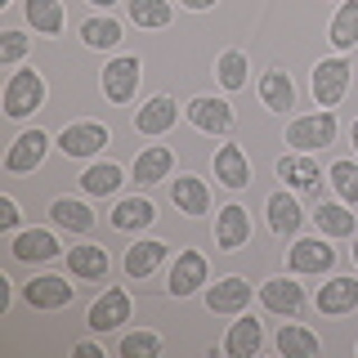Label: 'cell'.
Returning <instances> with one entry per match:
<instances>
[{
	"label": "cell",
	"mask_w": 358,
	"mask_h": 358,
	"mask_svg": "<svg viewBox=\"0 0 358 358\" xmlns=\"http://www.w3.org/2000/svg\"><path fill=\"white\" fill-rule=\"evenodd\" d=\"M41 103H45V81H41L36 67L9 76V85H5V112L9 117L18 121V117H27V112H36Z\"/></svg>",
	"instance_id": "6da1fadb"
},
{
	"label": "cell",
	"mask_w": 358,
	"mask_h": 358,
	"mask_svg": "<svg viewBox=\"0 0 358 358\" xmlns=\"http://www.w3.org/2000/svg\"><path fill=\"white\" fill-rule=\"evenodd\" d=\"M336 139V117L331 108L327 112H313V117H300L287 126V143L296 152H313V148H327V143Z\"/></svg>",
	"instance_id": "7a4b0ae2"
},
{
	"label": "cell",
	"mask_w": 358,
	"mask_h": 358,
	"mask_svg": "<svg viewBox=\"0 0 358 358\" xmlns=\"http://www.w3.org/2000/svg\"><path fill=\"white\" fill-rule=\"evenodd\" d=\"M345 90H350V63L345 59H322L313 67V99H318V108H336L345 99Z\"/></svg>",
	"instance_id": "3957f363"
},
{
	"label": "cell",
	"mask_w": 358,
	"mask_h": 358,
	"mask_svg": "<svg viewBox=\"0 0 358 358\" xmlns=\"http://www.w3.org/2000/svg\"><path fill=\"white\" fill-rule=\"evenodd\" d=\"M134 85H139V59L121 54V59H112L103 67V94H108V103H130Z\"/></svg>",
	"instance_id": "277c9868"
},
{
	"label": "cell",
	"mask_w": 358,
	"mask_h": 358,
	"mask_svg": "<svg viewBox=\"0 0 358 358\" xmlns=\"http://www.w3.org/2000/svg\"><path fill=\"white\" fill-rule=\"evenodd\" d=\"M103 143H112V134H108V126H99V121H76V126H67L59 134V148L67 157H94Z\"/></svg>",
	"instance_id": "5b68a950"
},
{
	"label": "cell",
	"mask_w": 358,
	"mask_h": 358,
	"mask_svg": "<svg viewBox=\"0 0 358 358\" xmlns=\"http://www.w3.org/2000/svg\"><path fill=\"white\" fill-rule=\"evenodd\" d=\"M130 318V296L121 287H108L103 296L90 305V331H117Z\"/></svg>",
	"instance_id": "8992f818"
},
{
	"label": "cell",
	"mask_w": 358,
	"mask_h": 358,
	"mask_svg": "<svg viewBox=\"0 0 358 358\" xmlns=\"http://www.w3.org/2000/svg\"><path fill=\"white\" fill-rule=\"evenodd\" d=\"M246 242H251V215H246L238 201H229L215 215V246L220 251H238Z\"/></svg>",
	"instance_id": "52a82bcc"
},
{
	"label": "cell",
	"mask_w": 358,
	"mask_h": 358,
	"mask_svg": "<svg viewBox=\"0 0 358 358\" xmlns=\"http://www.w3.org/2000/svg\"><path fill=\"white\" fill-rule=\"evenodd\" d=\"M188 121H193L197 130H206V134H224L233 126V108L224 103V99H210V94H197V99H188Z\"/></svg>",
	"instance_id": "ba28073f"
},
{
	"label": "cell",
	"mask_w": 358,
	"mask_h": 358,
	"mask_svg": "<svg viewBox=\"0 0 358 358\" xmlns=\"http://www.w3.org/2000/svg\"><path fill=\"white\" fill-rule=\"evenodd\" d=\"M251 305V282L238 273H229V278H220L215 287H206V309L210 313H238Z\"/></svg>",
	"instance_id": "9c48e42d"
},
{
	"label": "cell",
	"mask_w": 358,
	"mask_h": 358,
	"mask_svg": "<svg viewBox=\"0 0 358 358\" xmlns=\"http://www.w3.org/2000/svg\"><path fill=\"white\" fill-rule=\"evenodd\" d=\"M45 152H50V139H45L41 130H27V134H18L14 148L5 152V171L27 175V171H36V166L45 162Z\"/></svg>",
	"instance_id": "30bf717a"
},
{
	"label": "cell",
	"mask_w": 358,
	"mask_h": 358,
	"mask_svg": "<svg viewBox=\"0 0 358 358\" xmlns=\"http://www.w3.org/2000/svg\"><path fill=\"white\" fill-rule=\"evenodd\" d=\"M287 264L296 268V273H327V268L336 264V251L322 238H300L287 251Z\"/></svg>",
	"instance_id": "8fae6325"
},
{
	"label": "cell",
	"mask_w": 358,
	"mask_h": 358,
	"mask_svg": "<svg viewBox=\"0 0 358 358\" xmlns=\"http://www.w3.org/2000/svg\"><path fill=\"white\" fill-rule=\"evenodd\" d=\"M206 287V255L201 251H179V260L171 268V296H193V291Z\"/></svg>",
	"instance_id": "7c38bea8"
},
{
	"label": "cell",
	"mask_w": 358,
	"mask_h": 358,
	"mask_svg": "<svg viewBox=\"0 0 358 358\" xmlns=\"http://www.w3.org/2000/svg\"><path fill=\"white\" fill-rule=\"evenodd\" d=\"M278 179H287L296 193H318L322 188V171L313 157H300V152H287L278 157Z\"/></svg>",
	"instance_id": "4fadbf2b"
},
{
	"label": "cell",
	"mask_w": 358,
	"mask_h": 358,
	"mask_svg": "<svg viewBox=\"0 0 358 358\" xmlns=\"http://www.w3.org/2000/svg\"><path fill=\"white\" fill-rule=\"evenodd\" d=\"M22 296H27L31 309H63V305H72L76 287L63 282V278H54V273H45V278H31Z\"/></svg>",
	"instance_id": "5bb4252c"
},
{
	"label": "cell",
	"mask_w": 358,
	"mask_h": 358,
	"mask_svg": "<svg viewBox=\"0 0 358 358\" xmlns=\"http://www.w3.org/2000/svg\"><path fill=\"white\" fill-rule=\"evenodd\" d=\"M179 121V103L171 94H157V99H148L139 112H134V130L139 134H166Z\"/></svg>",
	"instance_id": "9a60e30c"
},
{
	"label": "cell",
	"mask_w": 358,
	"mask_h": 358,
	"mask_svg": "<svg viewBox=\"0 0 358 358\" xmlns=\"http://www.w3.org/2000/svg\"><path fill=\"white\" fill-rule=\"evenodd\" d=\"M260 300H264V309L282 313V318H296L300 305H305V291L291 282V278H268V282L260 287Z\"/></svg>",
	"instance_id": "2e32d148"
},
{
	"label": "cell",
	"mask_w": 358,
	"mask_h": 358,
	"mask_svg": "<svg viewBox=\"0 0 358 358\" xmlns=\"http://www.w3.org/2000/svg\"><path fill=\"white\" fill-rule=\"evenodd\" d=\"M215 179L224 188H233V193L251 184V162H246V152L238 148V143H224V148L215 152Z\"/></svg>",
	"instance_id": "e0dca14e"
},
{
	"label": "cell",
	"mask_w": 358,
	"mask_h": 358,
	"mask_svg": "<svg viewBox=\"0 0 358 358\" xmlns=\"http://www.w3.org/2000/svg\"><path fill=\"white\" fill-rule=\"evenodd\" d=\"M260 345H264V331H260L255 318H238L229 327V336H224V354H229V358H255Z\"/></svg>",
	"instance_id": "ac0fdd59"
},
{
	"label": "cell",
	"mask_w": 358,
	"mask_h": 358,
	"mask_svg": "<svg viewBox=\"0 0 358 358\" xmlns=\"http://www.w3.org/2000/svg\"><path fill=\"white\" fill-rule=\"evenodd\" d=\"M67 268H72V278L99 282V278H108V251H103V246H94V242L72 246V251H67Z\"/></svg>",
	"instance_id": "d6986e66"
},
{
	"label": "cell",
	"mask_w": 358,
	"mask_h": 358,
	"mask_svg": "<svg viewBox=\"0 0 358 358\" xmlns=\"http://www.w3.org/2000/svg\"><path fill=\"white\" fill-rule=\"evenodd\" d=\"M171 197H175L179 215H206L210 210V193H206V184H201L197 175H179L171 184Z\"/></svg>",
	"instance_id": "ffe728a7"
},
{
	"label": "cell",
	"mask_w": 358,
	"mask_h": 358,
	"mask_svg": "<svg viewBox=\"0 0 358 358\" xmlns=\"http://www.w3.org/2000/svg\"><path fill=\"white\" fill-rule=\"evenodd\" d=\"M318 309L322 313H350V309H358V278H331L327 287H318Z\"/></svg>",
	"instance_id": "44dd1931"
},
{
	"label": "cell",
	"mask_w": 358,
	"mask_h": 358,
	"mask_svg": "<svg viewBox=\"0 0 358 358\" xmlns=\"http://www.w3.org/2000/svg\"><path fill=\"white\" fill-rule=\"evenodd\" d=\"M54 255H59V238L45 233V229H27V233H18V238H14V260H22V264L54 260Z\"/></svg>",
	"instance_id": "7402d4cb"
},
{
	"label": "cell",
	"mask_w": 358,
	"mask_h": 358,
	"mask_svg": "<svg viewBox=\"0 0 358 358\" xmlns=\"http://www.w3.org/2000/svg\"><path fill=\"white\" fill-rule=\"evenodd\" d=\"M171 166H175V157L171 148H143L139 152V162H134V184H162V179H171Z\"/></svg>",
	"instance_id": "603a6c76"
},
{
	"label": "cell",
	"mask_w": 358,
	"mask_h": 358,
	"mask_svg": "<svg viewBox=\"0 0 358 358\" xmlns=\"http://www.w3.org/2000/svg\"><path fill=\"white\" fill-rule=\"evenodd\" d=\"M260 99H264V108L268 112H287V108H296V85H291V76L287 72H264V81H260Z\"/></svg>",
	"instance_id": "cb8c5ba5"
},
{
	"label": "cell",
	"mask_w": 358,
	"mask_h": 358,
	"mask_svg": "<svg viewBox=\"0 0 358 358\" xmlns=\"http://www.w3.org/2000/svg\"><path fill=\"white\" fill-rule=\"evenodd\" d=\"M268 229H273L278 238H287V233H296V229H300V201L291 197L287 188L268 197Z\"/></svg>",
	"instance_id": "d4e9b609"
},
{
	"label": "cell",
	"mask_w": 358,
	"mask_h": 358,
	"mask_svg": "<svg viewBox=\"0 0 358 358\" xmlns=\"http://www.w3.org/2000/svg\"><path fill=\"white\" fill-rule=\"evenodd\" d=\"M152 220H157V206H152L148 197H126V201H117V210H112V224H117V229H126V233L148 229Z\"/></svg>",
	"instance_id": "484cf974"
},
{
	"label": "cell",
	"mask_w": 358,
	"mask_h": 358,
	"mask_svg": "<svg viewBox=\"0 0 358 358\" xmlns=\"http://www.w3.org/2000/svg\"><path fill=\"white\" fill-rule=\"evenodd\" d=\"M278 354H287V358H313L322 350L318 345V336L305 331V327H296V322H282V331H278Z\"/></svg>",
	"instance_id": "4316f807"
},
{
	"label": "cell",
	"mask_w": 358,
	"mask_h": 358,
	"mask_svg": "<svg viewBox=\"0 0 358 358\" xmlns=\"http://www.w3.org/2000/svg\"><path fill=\"white\" fill-rule=\"evenodd\" d=\"M50 220L59 224V229H72V233H90L94 229V215H90L85 201H72V197H59L50 206Z\"/></svg>",
	"instance_id": "83f0119b"
},
{
	"label": "cell",
	"mask_w": 358,
	"mask_h": 358,
	"mask_svg": "<svg viewBox=\"0 0 358 358\" xmlns=\"http://www.w3.org/2000/svg\"><path fill=\"white\" fill-rule=\"evenodd\" d=\"M27 22L41 36H59L63 31V0H27Z\"/></svg>",
	"instance_id": "f1b7e54d"
},
{
	"label": "cell",
	"mask_w": 358,
	"mask_h": 358,
	"mask_svg": "<svg viewBox=\"0 0 358 358\" xmlns=\"http://www.w3.org/2000/svg\"><path fill=\"white\" fill-rule=\"evenodd\" d=\"M331 45L336 50H354L358 45V0H345L331 18Z\"/></svg>",
	"instance_id": "f546056e"
},
{
	"label": "cell",
	"mask_w": 358,
	"mask_h": 358,
	"mask_svg": "<svg viewBox=\"0 0 358 358\" xmlns=\"http://www.w3.org/2000/svg\"><path fill=\"white\" fill-rule=\"evenodd\" d=\"M162 260H166V246L162 242H134L130 251H126V273L130 278H148Z\"/></svg>",
	"instance_id": "4dcf8cb0"
},
{
	"label": "cell",
	"mask_w": 358,
	"mask_h": 358,
	"mask_svg": "<svg viewBox=\"0 0 358 358\" xmlns=\"http://www.w3.org/2000/svg\"><path fill=\"white\" fill-rule=\"evenodd\" d=\"M313 220H318V229L327 233V238H350L354 233V215L345 210V201H322V206L313 210Z\"/></svg>",
	"instance_id": "1f68e13d"
},
{
	"label": "cell",
	"mask_w": 358,
	"mask_h": 358,
	"mask_svg": "<svg viewBox=\"0 0 358 358\" xmlns=\"http://www.w3.org/2000/svg\"><path fill=\"white\" fill-rule=\"evenodd\" d=\"M81 188L90 197H108V193H117L121 188V171L112 162H99V166H90V171L81 175Z\"/></svg>",
	"instance_id": "d6a6232c"
},
{
	"label": "cell",
	"mask_w": 358,
	"mask_h": 358,
	"mask_svg": "<svg viewBox=\"0 0 358 358\" xmlns=\"http://www.w3.org/2000/svg\"><path fill=\"white\" fill-rule=\"evenodd\" d=\"M130 18L139 27H171L175 9H171V0H130Z\"/></svg>",
	"instance_id": "836d02e7"
},
{
	"label": "cell",
	"mask_w": 358,
	"mask_h": 358,
	"mask_svg": "<svg viewBox=\"0 0 358 358\" xmlns=\"http://www.w3.org/2000/svg\"><path fill=\"white\" fill-rule=\"evenodd\" d=\"M81 41L90 45V50H112V45L121 41V27L112 18H85L81 22Z\"/></svg>",
	"instance_id": "e575fe53"
},
{
	"label": "cell",
	"mask_w": 358,
	"mask_h": 358,
	"mask_svg": "<svg viewBox=\"0 0 358 358\" xmlns=\"http://www.w3.org/2000/svg\"><path fill=\"white\" fill-rule=\"evenodd\" d=\"M215 76H220V85H224V90H242V85H246V54H242V50L220 54Z\"/></svg>",
	"instance_id": "d590c367"
},
{
	"label": "cell",
	"mask_w": 358,
	"mask_h": 358,
	"mask_svg": "<svg viewBox=\"0 0 358 358\" xmlns=\"http://www.w3.org/2000/svg\"><path fill=\"white\" fill-rule=\"evenodd\" d=\"M162 354V336L157 331H130L121 341V358H157Z\"/></svg>",
	"instance_id": "8d00e7d4"
},
{
	"label": "cell",
	"mask_w": 358,
	"mask_h": 358,
	"mask_svg": "<svg viewBox=\"0 0 358 358\" xmlns=\"http://www.w3.org/2000/svg\"><path fill=\"white\" fill-rule=\"evenodd\" d=\"M331 188L341 201H358V166L354 162H336L331 166Z\"/></svg>",
	"instance_id": "74e56055"
},
{
	"label": "cell",
	"mask_w": 358,
	"mask_h": 358,
	"mask_svg": "<svg viewBox=\"0 0 358 358\" xmlns=\"http://www.w3.org/2000/svg\"><path fill=\"white\" fill-rule=\"evenodd\" d=\"M22 54H27V36H22V31H5V36H0V63H18Z\"/></svg>",
	"instance_id": "f35d334b"
},
{
	"label": "cell",
	"mask_w": 358,
	"mask_h": 358,
	"mask_svg": "<svg viewBox=\"0 0 358 358\" xmlns=\"http://www.w3.org/2000/svg\"><path fill=\"white\" fill-rule=\"evenodd\" d=\"M14 224H18V201L0 197V229H14Z\"/></svg>",
	"instance_id": "ab89813d"
},
{
	"label": "cell",
	"mask_w": 358,
	"mask_h": 358,
	"mask_svg": "<svg viewBox=\"0 0 358 358\" xmlns=\"http://www.w3.org/2000/svg\"><path fill=\"white\" fill-rule=\"evenodd\" d=\"M72 354H76V358H103V350H99L94 341H81V345H72Z\"/></svg>",
	"instance_id": "60d3db41"
},
{
	"label": "cell",
	"mask_w": 358,
	"mask_h": 358,
	"mask_svg": "<svg viewBox=\"0 0 358 358\" xmlns=\"http://www.w3.org/2000/svg\"><path fill=\"white\" fill-rule=\"evenodd\" d=\"M184 9H210V5H220V0H179Z\"/></svg>",
	"instance_id": "b9f144b4"
},
{
	"label": "cell",
	"mask_w": 358,
	"mask_h": 358,
	"mask_svg": "<svg viewBox=\"0 0 358 358\" xmlns=\"http://www.w3.org/2000/svg\"><path fill=\"white\" fill-rule=\"evenodd\" d=\"M85 5H99V9H108V5H112V0H85Z\"/></svg>",
	"instance_id": "7bdbcfd3"
},
{
	"label": "cell",
	"mask_w": 358,
	"mask_h": 358,
	"mask_svg": "<svg viewBox=\"0 0 358 358\" xmlns=\"http://www.w3.org/2000/svg\"><path fill=\"white\" fill-rule=\"evenodd\" d=\"M354 148H358V121H354Z\"/></svg>",
	"instance_id": "ee69618b"
},
{
	"label": "cell",
	"mask_w": 358,
	"mask_h": 358,
	"mask_svg": "<svg viewBox=\"0 0 358 358\" xmlns=\"http://www.w3.org/2000/svg\"><path fill=\"white\" fill-rule=\"evenodd\" d=\"M354 264H358V246H354Z\"/></svg>",
	"instance_id": "f6af8a7d"
}]
</instances>
